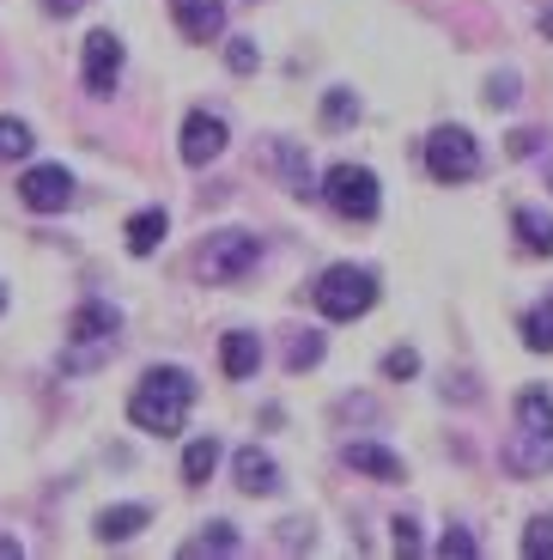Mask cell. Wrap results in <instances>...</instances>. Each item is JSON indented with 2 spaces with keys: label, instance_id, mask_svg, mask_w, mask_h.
<instances>
[{
  "label": "cell",
  "instance_id": "277c9868",
  "mask_svg": "<svg viewBox=\"0 0 553 560\" xmlns=\"http://www.w3.org/2000/svg\"><path fill=\"white\" fill-rule=\"evenodd\" d=\"M426 171H432V183H474L481 177V140L469 135L462 122H444V128H432L426 135Z\"/></svg>",
  "mask_w": 553,
  "mask_h": 560
},
{
  "label": "cell",
  "instance_id": "1f68e13d",
  "mask_svg": "<svg viewBox=\"0 0 553 560\" xmlns=\"http://www.w3.org/2000/svg\"><path fill=\"white\" fill-rule=\"evenodd\" d=\"M280 542H286V548H310V524L305 518H286V524H280Z\"/></svg>",
  "mask_w": 553,
  "mask_h": 560
},
{
  "label": "cell",
  "instance_id": "ba28073f",
  "mask_svg": "<svg viewBox=\"0 0 553 560\" xmlns=\"http://www.w3.org/2000/svg\"><path fill=\"white\" fill-rule=\"evenodd\" d=\"M225 140H232V128H225L220 110H189L183 116V165H213V159L225 153Z\"/></svg>",
  "mask_w": 553,
  "mask_h": 560
},
{
  "label": "cell",
  "instance_id": "30bf717a",
  "mask_svg": "<svg viewBox=\"0 0 553 560\" xmlns=\"http://www.w3.org/2000/svg\"><path fill=\"white\" fill-rule=\"evenodd\" d=\"M170 19L189 43H220L225 37V0H170Z\"/></svg>",
  "mask_w": 553,
  "mask_h": 560
},
{
  "label": "cell",
  "instance_id": "3957f363",
  "mask_svg": "<svg viewBox=\"0 0 553 560\" xmlns=\"http://www.w3.org/2000/svg\"><path fill=\"white\" fill-rule=\"evenodd\" d=\"M317 311L329 323H353V317H365V311L377 305V275L372 268H360V262H334V268H322V280H317Z\"/></svg>",
  "mask_w": 553,
  "mask_h": 560
},
{
  "label": "cell",
  "instance_id": "ac0fdd59",
  "mask_svg": "<svg viewBox=\"0 0 553 560\" xmlns=\"http://www.w3.org/2000/svg\"><path fill=\"white\" fill-rule=\"evenodd\" d=\"M511 232H517V244H523L529 256H553V220L541 208H517L511 213Z\"/></svg>",
  "mask_w": 553,
  "mask_h": 560
},
{
  "label": "cell",
  "instance_id": "6da1fadb",
  "mask_svg": "<svg viewBox=\"0 0 553 560\" xmlns=\"http://www.w3.org/2000/svg\"><path fill=\"white\" fill-rule=\"evenodd\" d=\"M195 390H201V384H195L189 365H153V372L134 384V396H128V420L153 439H177L189 408H195Z\"/></svg>",
  "mask_w": 553,
  "mask_h": 560
},
{
  "label": "cell",
  "instance_id": "4316f807",
  "mask_svg": "<svg viewBox=\"0 0 553 560\" xmlns=\"http://www.w3.org/2000/svg\"><path fill=\"white\" fill-rule=\"evenodd\" d=\"M414 372H420V353H414V348H389V353H384V378H389V384L414 378Z\"/></svg>",
  "mask_w": 553,
  "mask_h": 560
},
{
  "label": "cell",
  "instance_id": "83f0119b",
  "mask_svg": "<svg viewBox=\"0 0 553 560\" xmlns=\"http://www.w3.org/2000/svg\"><path fill=\"white\" fill-rule=\"evenodd\" d=\"M523 555H529V560L553 555V518H529V530H523Z\"/></svg>",
  "mask_w": 553,
  "mask_h": 560
},
{
  "label": "cell",
  "instance_id": "f546056e",
  "mask_svg": "<svg viewBox=\"0 0 553 560\" xmlns=\"http://www.w3.org/2000/svg\"><path fill=\"white\" fill-rule=\"evenodd\" d=\"M438 555H457V560H474V555H481V542H474L469 530H450V536H444V542H438Z\"/></svg>",
  "mask_w": 553,
  "mask_h": 560
},
{
  "label": "cell",
  "instance_id": "603a6c76",
  "mask_svg": "<svg viewBox=\"0 0 553 560\" xmlns=\"http://www.w3.org/2000/svg\"><path fill=\"white\" fill-rule=\"evenodd\" d=\"M237 548H244V542H237V530H232V524H208V530H201V536H189V542H183V555H237Z\"/></svg>",
  "mask_w": 553,
  "mask_h": 560
},
{
  "label": "cell",
  "instance_id": "8992f818",
  "mask_svg": "<svg viewBox=\"0 0 553 560\" xmlns=\"http://www.w3.org/2000/svg\"><path fill=\"white\" fill-rule=\"evenodd\" d=\"M122 68H128L122 37H116L110 25H97L92 37H85V49H80V80H85V92H92V98H110L116 85H122Z\"/></svg>",
  "mask_w": 553,
  "mask_h": 560
},
{
  "label": "cell",
  "instance_id": "9a60e30c",
  "mask_svg": "<svg viewBox=\"0 0 553 560\" xmlns=\"http://www.w3.org/2000/svg\"><path fill=\"white\" fill-rule=\"evenodd\" d=\"M517 433H529V439H553V396L541 390V384L517 390Z\"/></svg>",
  "mask_w": 553,
  "mask_h": 560
},
{
  "label": "cell",
  "instance_id": "d6a6232c",
  "mask_svg": "<svg viewBox=\"0 0 553 560\" xmlns=\"http://www.w3.org/2000/svg\"><path fill=\"white\" fill-rule=\"evenodd\" d=\"M541 140H548L541 128H523V135H511V153H517V159H536V153H541Z\"/></svg>",
  "mask_w": 553,
  "mask_h": 560
},
{
  "label": "cell",
  "instance_id": "836d02e7",
  "mask_svg": "<svg viewBox=\"0 0 553 560\" xmlns=\"http://www.w3.org/2000/svg\"><path fill=\"white\" fill-rule=\"evenodd\" d=\"M80 7H85V0H43V13H56V19H73Z\"/></svg>",
  "mask_w": 553,
  "mask_h": 560
},
{
  "label": "cell",
  "instance_id": "7c38bea8",
  "mask_svg": "<svg viewBox=\"0 0 553 560\" xmlns=\"http://www.w3.org/2000/svg\"><path fill=\"white\" fill-rule=\"evenodd\" d=\"M341 463L346 469H360V476H372V481H408V463H401L396 451H384L377 439H346Z\"/></svg>",
  "mask_w": 553,
  "mask_h": 560
},
{
  "label": "cell",
  "instance_id": "5bb4252c",
  "mask_svg": "<svg viewBox=\"0 0 553 560\" xmlns=\"http://www.w3.org/2000/svg\"><path fill=\"white\" fill-rule=\"evenodd\" d=\"M165 232H170V213H165V208H140V213H128V225H122L128 256H153L158 244H165Z\"/></svg>",
  "mask_w": 553,
  "mask_h": 560
},
{
  "label": "cell",
  "instance_id": "d590c367",
  "mask_svg": "<svg viewBox=\"0 0 553 560\" xmlns=\"http://www.w3.org/2000/svg\"><path fill=\"white\" fill-rule=\"evenodd\" d=\"M0 311H7V287H0Z\"/></svg>",
  "mask_w": 553,
  "mask_h": 560
},
{
  "label": "cell",
  "instance_id": "8d00e7d4",
  "mask_svg": "<svg viewBox=\"0 0 553 560\" xmlns=\"http://www.w3.org/2000/svg\"><path fill=\"white\" fill-rule=\"evenodd\" d=\"M548 189H553V177H548Z\"/></svg>",
  "mask_w": 553,
  "mask_h": 560
},
{
  "label": "cell",
  "instance_id": "e0dca14e",
  "mask_svg": "<svg viewBox=\"0 0 553 560\" xmlns=\"http://www.w3.org/2000/svg\"><path fill=\"white\" fill-rule=\"evenodd\" d=\"M146 524H153L146 505H104V512H97V542H128V536L146 530Z\"/></svg>",
  "mask_w": 553,
  "mask_h": 560
},
{
  "label": "cell",
  "instance_id": "2e32d148",
  "mask_svg": "<svg viewBox=\"0 0 553 560\" xmlns=\"http://www.w3.org/2000/svg\"><path fill=\"white\" fill-rule=\"evenodd\" d=\"M274 165L286 171V189L298 201H317V177H310V159L298 153V140H274Z\"/></svg>",
  "mask_w": 553,
  "mask_h": 560
},
{
  "label": "cell",
  "instance_id": "44dd1931",
  "mask_svg": "<svg viewBox=\"0 0 553 560\" xmlns=\"http://www.w3.org/2000/svg\"><path fill=\"white\" fill-rule=\"evenodd\" d=\"M353 122H360L353 85H329V92H322V128H353Z\"/></svg>",
  "mask_w": 553,
  "mask_h": 560
},
{
  "label": "cell",
  "instance_id": "d4e9b609",
  "mask_svg": "<svg viewBox=\"0 0 553 560\" xmlns=\"http://www.w3.org/2000/svg\"><path fill=\"white\" fill-rule=\"evenodd\" d=\"M225 68H232V73H256V68H262L256 37H232V43H225Z\"/></svg>",
  "mask_w": 553,
  "mask_h": 560
},
{
  "label": "cell",
  "instance_id": "cb8c5ba5",
  "mask_svg": "<svg viewBox=\"0 0 553 560\" xmlns=\"http://www.w3.org/2000/svg\"><path fill=\"white\" fill-rule=\"evenodd\" d=\"M31 147H37L31 122H19V116H0V159H31Z\"/></svg>",
  "mask_w": 553,
  "mask_h": 560
},
{
  "label": "cell",
  "instance_id": "9c48e42d",
  "mask_svg": "<svg viewBox=\"0 0 553 560\" xmlns=\"http://www.w3.org/2000/svg\"><path fill=\"white\" fill-rule=\"evenodd\" d=\"M232 481L249 493V500H274V493L286 488V481H280V463L268 457L262 445H244V451H237V457H232Z\"/></svg>",
  "mask_w": 553,
  "mask_h": 560
},
{
  "label": "cell",
  "instance_id": "ffe728a7",
  "mask_svg": "<svg viewBox=\"0 0 553 560\" xmlns=\"http://www.w3.org/2000/svg\"><path fill=\"white\" fill-rule=\"evenodd\" d=\"M523 348L529 353H553V293L523 311Z\"/></svg>",
  "mask_w": 553,
  "mask_h": 560
},
{
  "label": "cell",
  "instance_id": "d6986e66",
  "mask_svg": "<svg viewBox=\"0 0 553 560\" xmlns=\"http://www.w3.org/2000/svg\"><path fill=\"white\" fill-rule=\"evenodd\" d=\"M213 469H220V439H189V451H183V481L189 488H201V481H213Z\"/></svg>",
  "mask_w": 553,
  "mask_h": 560
},
{
  "label": "cell",
  "instance_id": "4dcf8cb0",
  "mask_svg": "<svg viewBox=\"0 0 553 560\" xmlns=\"http://www.w3.org/2000/svg\"><path fill=\"white\" fill-rule=\"evenodd\" d=\"M389 530H396V548H401V555H420V524L414 518H396V524H389Z\"/></svg>",
  "mask_w": 553,
  "mask_h": 560
},
{
  "label": "cell",
  "instance_id": "484cf974",
  "mask_svg": "<svg viewBox=\"0 0 553 560\" xmlns=\"http://www.w3.org/2000/svg\"><path fill=\"white\" fill-rule=\"evenodd\" d=\"M317 360H322V336H310V329H305V336L286 348V365H292V372H310Z\"/></svg>",
  "mask_w": 553,
  "mask_h": 560
},
{
  "label": "cell",
  "instance_id": "8fae6325",
  "mask_svg": "<svg viewBox=\"0 0 553 560\" xmlns=\"http://www.w3.org/2000/svg\"><path fill=\"white\" fill-rule=\"evenodd\" d=\"M116 329H122V311L104 299H85L68 317V341H80V348H104V341H116Z\"/></svg>",
  "mask_w": 553,
  "mask_h": 560
},
{
  "label": "cell",
  "instance_id": "e575fe53",
  "mask_svg": "<svg viewBox=\"0 0 553 560\" xmlns=\"http://www.w3.org/2000/svg\"><path fill=\"white\" fill-rule=\"evenodd\" d=\"M541 37H553V7H548V13H541Z\"/></svg>",
  "mask_w": 553,
  "mask_h": 560
},
{
  "label": "cell",
  "instance_id": "4fadbf2b",
  "mask_svg": "<svg viewBox=\"0 0 553 560\" xmlns=\"http://www.w3.org/2000/svg\"><path fill=\"white\" fill-rule=\"evenodd\" d=\"M256 365H262V336L256 329H225L220 336V372L225 378H256Z\"/></svg>",
  "mask_w": 553,
  "mask_h": 560
},
{
  "label": "cell",
  "instance_id": "7a4b0ae2",
  "mask_svg": "<svg viewBox=\"0 0 553 560\" xmlns=\"http://www.w3.org/2000/svg\"><path fill=\"white\" fill-rule=\"evenodd\" d=\"M317 196L329 201L341 220H360V225H365V220H377V208H384V183H377L372 165H353V159H341V165L322 171Z\"/></svg>",
  "mask_w": 553,
  "mask_h": 560
},
{
  "label": "cell",
  "instance_id": "52a82bcc",
  "mask_svg": "<svg viewBox=\"0 0 553 560\" xmlns=\"http://www.w3.org/2000/svg\"><path fill=\"white\" fill-rule=\"evenodd\" d=\"M19 201H25L31 213L73 208V171L68 165H31L25 177H19Z\"/></svg>",
  "mask_w": 553,
  "mask_h": 560
},
{
  "label": "cell",
  "instance_id": "5b68a950",
  "mask_svg": "<svg viewBox=\"0 0 553 560\" xmlns=\"http://www.w3.org/2000/svg\"><path fill=\"white\" fill-rule=\"evenodd\" d=\"M262 268V238L256 232H213L201 250V280L208 287H237Z\"/></svg>",
  "mask_w": 553,
  "mask_h": 560
},
{
  "label": "cell",
  "instance_id": "7402d4cb",
  "mask_svg": "<svg viewBox=\"0 0 553 560\" xmlns=\"http://www.w3.org/2000/svg\"><path fill=\"white\" fill-rule=\"evenodd\" d=\"M505 463H511V469H548L553 463V439H529V433H517L511 439V451H505Z\"/></svg>",
  "mask_w": 553,
  "mask_h": 560
},
{
  "label": "cell",
  "instance_id": "f1b7e54d",
  "mask_svg": "<svg viewBox=\"0 0 553 560\" xmlns=\"http://www.w3.org/2000/svg\"><path fill=\"white\" fill-rule=\"evenodd\" d=\"M517 98H523V92H517V73H493V80H486V104H493V110H511Z\"/></svg>",
  "mask_w": 553,
  "mask_h": 560
}]
</instances>
